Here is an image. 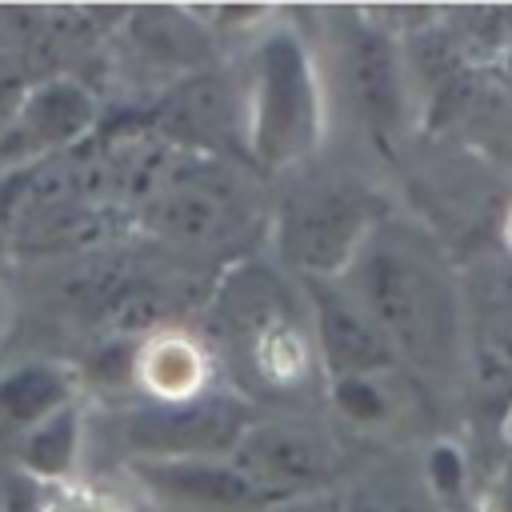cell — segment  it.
Segmentation results:
<instances>
[{"label": "cell", "instance_id": "1", "mask_svg": "<svg viewBox=\"0 0 512 512\" xmlns=\"http://www.w3.org/2000/svg\"><path fill=\"white\" fill-rule=\"evenodd\" d=\"M340 284L380 328L396 364L436 384L464 372V288L420 224L384 216Z\"/></svg>", "mask_w": 512, "mask_h": 512}, {"label": "cell", "instance_id": "15", "mask_svg": "<svg viewBox=\"0 0 512 512\" xmlns=\"http://www.w3.org/2000/svg\"><path fill=\"white\" fill-rule=\"evenodd\" d=\"M80 400L60 408L56 416H48L44 424H36L32 432H24L16 440V456H20V472L36 484H60L76 476V452H80Z\"/></svg>", "mask_w": 512, "mask_h": 512}, {"label": "cell", "instance_id": "9", "mask_svg": "<svg viewBox=\"0 0 512 512\" xmlns=\"http://www.w3.org/2000/svg\"><path fill=\"white\" fill-rule=\"evenodd\" d=\"M464 368L484 404L512 408V276L488 272L464 300Z\"/></svg>", "mask_w": 512, "mask_h": 512}, {"label": "cell", "instance_id": "13", "mask_svg": "<svg viewBox=\"0 0 512 512\" xmlns=\"http://www.w3.org/2000/svg\"><path fill=\"white\" fill-rule=\"evenodd\" d=\"M76 404V376L52 360H28L0 376V440L16 444L24 432Z\"/></svg>", "mask_w": 512, "mask_h": 512}, {"label": "cell", "instance_id": "20", "mask_svg": "<svg viewBox=\"0 0 512 512\" xmlns=\"http://www.w3.org/2000/svg\"><path fill=\"white\" fill-rule=\"evenodd\" d=\"M480 512H512V460H504L480 492Z\"/></svg>", "mask_w": 512, "mask_h": 512}, {"label": "cell", "instance_id": "17", "mask_svg": "<svg viewBox=\"0 0 512 512\" xmlns=\"http://www.w3.org/2000/svg\"><path fill=\"white\" fill-rule=\"evenodd\" d=\"M36 512H132V508L112 488L72 476L60 484H36Z\"/></svg>", "mask_w": 512, "mask_h": 512}, {"label": "cell", "instance_id": "22", "mask_svg": "<svg viewBox=\"0 0 512 512\" xmlns=\"http://www.w3.org/2000/svg\"><path fill=\"white\" fill-rule=\"evenodd\" d=\"M264 512H340V500L316 492V496H300V500H288V504H272Z\"/></svg>", "mask_w": 512, "mask_h": 512}, {"label": "cell", "instance_id": "18", "mask_svg": "<svg viewBox=\"0 0 512 512\" xmlns=\"http://www.w3.org/2000/svg\"><path fill=\"white\" fill-rule=\"evenodd\" d=\"M328 396L336 404V412L348 420V424H380L388 420L392 412V400L380 384V376H356V380H328Z\"/></svg>", "mask_w": 512, "mask_h": 512}, {"label": "cell", "instance_id": "4", "mask_svg": "<svg viewBox=\"0 0 512 512\" xmlns=\"http://www.w3.org/2000/svg\"><path fill=\"white\" fill-rule=\"evenodd\" d=\"M384 216L388 208L360 188L312 184L280 204L272 220L276 256L296 280H340Z\"/></svg>", "mask_w": 512, "mask_h": 512}, {"label": "cell", "instance_id": "2", "mask_svg": "<svg viewBox=\"0 0 512 512\" xmlns=\"http://www.w3.org/2000/svg\"><path fill=\"white\" fill-rule=\"evenodd\" d=\"M208 320L248 388L300 396L324 376L292 292L260 264H236L220 276Z\"/></svg>", "mask_w": 512, "mask_h": 512}, {"label": "cell", "instance_id": "14", "mask_svg": "<svg viewBox=\"0 0 512 512\" xmlns=\"http://www.w3.org/2000/svg\"><path fill=\"white\" fill-rule=\"evenodd\" d=\"M348 84L368 120L388 124L400 112V72L388 36L368 24H356L348 36Z\"/></svg>", "mask_w": 512, "mask_h": 512}, {"label": "cell", "instance_id": "21", "mask_svg": "<svg viewBox=\"0 0 512 512\" xmlns=\"http://www.w3.org/2000/svg\"><path fill=\"white\" fill-rule=\"evenodd\" d=\"M340 512H396V508L376 488H352L348 496H340Z\"/></svg>", "mask_w": 512, "mask_h": 512}, {"label": "cell", "instance_id": "10", "mask_svg": "<svg viewBox=\"0 0 512 512\" xmlns=\"http://www.w3.org/2000/svg\"><path fill=\"white\" fill-rule=\"evenodd\" d=\"M216 364L212 352L176 328H152L136 340L132 352V388L144 404H176L212 392Z\"/></svg>", "mask_w": 512, "mask_h": 512}, {"label": "cell", "instance_id": "8", "mask_svg": "<svg viewBox=\"0 0 512 512\" xmlns=\"http://www.w3.org/2000/svg\"><path fill=\"white\" fill-rule=\"evenodd\" d=\"M312 348L324 380H356V376H388L396 356L368 312L348 296L340 280H300Z\"/></svg>", "mask_w": 512, "mask_h": 512}, {"label": "cell", "instance_id": "7", "mask_svg": "<svg viewBox=\"0 0 512 512\" xmlns=\"http://www.w3.org/2000/svg\"><path fill=\"white\" fill-rule=\"evenodd\" d=\"M228 460L244 472V480L264 500V508H272V504L324 492L336 476L340 452L320 428L304 420L256 416L236 440V448L228 452Z\"/></svg>", "mask_w": 512, "mask_h": 512}, {"label": "cell", "instance_id": "11", "mask_svg": "<svg viewBox=\"0 0 512 512\" xmlns=\"http://www.w3.org/2000/svg\"><path fill=\"white\" fill-rule=\"evenodd\" d=\"M128 468L156 496H168V500H180V504H192V508H224V512L264 508L256 488L244 480V472L228 456H212V460H128Z\"/></svg>", "mask_w": 512, "mask_h": 512}, {"label": "cell", "instance_id": "19", "mask_svg": "<svg viewBox=\"0 0 512 512\" xmlns=\"http://www.w3.org/2000/svg\"><path fill=\"white\" fill-rule=\"evenodd\" d=\"M464 480H468V464H464V452L448 440L432 444L428 456H424V488L432 500H460L464 496Z\"/></svg>", "mask_w": 512, "mask_h": 512}, {"label": "cell", "instance_id": "12", "mask_svg": "<svg viewBox=\"0 0 512 512\" xmlns=\"http://www.w3.org/2000/svg\"><path fill=\"white\" fill-rule=\"evenodd\" d=\"M96 124V100L76 80H44L36 84L16 116H12V144L36 152H64L68 144L84 140Z\"/></svg>", "mask_w": 512, "mask_h": 512}, {"label": "cell", "instance_id": "3", "mask_svg": "<svg viewBox=\"0 0 512 512\" xmlns=\"http://www.w3.org/2000/svg\"><path fill=\"white\" fill-rule=\"evenodd\" d=\"M240 136L264 172L292 168L324 144V92L300 32L272 28L256 40L240 100Z\"/></svg>", "mask_w": 512, "mask_h": 512}, {"label": "cell", "instance_id": "25", "mask_svg": "<svg viewBox=\"0 0 512 512\" xmlns=\"http://www.w3.org/2000/svg\"><path fill=\"white\" fill-rule=\"evenodd\" d=\"M508 412H512V408H508Z\"/></svg>", "mask_w": 512, "mask_h": 512}, {"label": "cell", "instance_id": "24", "mask_svg": "<svg viewBox=\"0 0 512 512\" xmlns=\"http://www.w3.org/2000/svg\"><path fill=\"white\" fill-rule=\"evenodd\" d=\"M4 248H8V244H4V232H0V260H4Z\"/></svg>", "mask_w": 512, "mask_h": 512}, {"label": "cell", "instance_id": "16", "mask_svg": "<svg viewBox=\"0 0 512 512\" xmlns=\"http://www.w3.org/2000/svg\"><path fill=\"white\" fill-rule=\"evenodd\" d=\"M164 124H168L172 136L180 132V136H192V140L208 144V140L240 128V104H232V96L212 76H204V80H192L180 92H172Z\"/></svg>", "mask_w": 512, "mask_h": 512}, {"label": "cell", "instance_id": "6", "mask_svg": "<svg viewBox=\"0 0 512 512\" xmlns=\"http://www.w3.org/2000/svg\"><path fill=\"white\" fill-rule=\"evenodd\" d=\"M252 420L240 392L212 388L192 400L132 408L124 416V444L132 460H212L228 456Z\"/></svg>", "mask_w": 512, "mask_h": 512}, {"label": "cell", "instance_id": "5", "mask_svg": "<svg viewBox=\"0 0 512 512\" xmlns=\"http://www.w3.org/2000/svg\"><path fill=\"white\" fill-rule=\"evenodd\" d=\"M144 228L172 244L212 248L232 240L244 220V192L240 184L216 164H172L160 168L144 188Z\"/></svg>", "mask_w": 512, "mask_h": 512}, {"label": "cell", "instance_id": "23", "mask_svg": "<svg viewBox=\"0 0 512 512\" xmlns=\"http://www.w3.org/2000/svg\"><path fill=\"white\" fill-rule=\"evenodd\" d=\"M504 240H508V252H512V212H508V224H504Z\"/></svg>", "mask_w": 512, "mask_h": 512}]
</instances>
